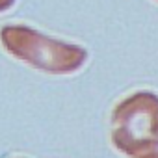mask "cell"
I'll return each instance as SVG.
<instances>
[{"label":"cell","mask_w":158,"mask_h":158,"mask_svg":"<svg viewBox=\"0 0 158 158\" xmlns=\"http://www.w3.org/2000/svg\"><path fill=\"white\" fill-rule=\"evenodd\" d=\"M13 2H15V0H0V13L6 11V10H10L13 6Z\"/></svg>","instance_id":"cell-1"}]
</instances>
